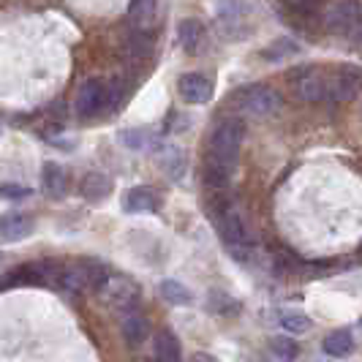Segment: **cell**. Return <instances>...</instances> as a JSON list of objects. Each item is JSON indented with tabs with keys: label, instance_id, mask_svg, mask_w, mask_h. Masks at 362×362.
<instances>
[{
	"label": "cell",
	"instance_id": "1",
	"mask_svg": "<svg viewBox=\"0 0 362 362\" xmlns=\"http://www.w3.org/2000/svg\"><path fill=\"white\" fill-rule=\"evenodd\" d=\"M243 136H245V128L237 117H223L218 120L216 131H213V139H210V156L213 161L223 163L235 172L237 161H240V145H243Z\"/></svg>",
	"mask_w": 362,
	"mask_h": 362
},
{
	"label": "cell",
	"instance_id": "2",
	"mask_svg": "<svg viewBox=\"0 0 362 362\" xmlns=\"http://www.w3.org/2000/svg\"><path fill=\"white\" fill-rule=\"evenodd\" d=\"M237 104L243 112H248L254 117H270L281 109L284 98H281V93L267 88V85H248L237 93Z\"/></svg>",
	"mask_w": 362,
	"mask_h": 362
},
{
	"label": "cell",
	"instance_id": "3",
	"mask_svg": "<svg viewBox=\"0 0 362 362\" xmlns=\"http://www.w3.org/2000/svg\"><path fill=\"white\" fill-rule=\"evenodd\" d=\"M101 297L109 308L128 313V310H136L139 303V286L131 281V278H117V275H109V281L101 289Z\"/></svg>",
	"mask_w": 362,
	"mask_h": 362
},
{
	"label": "cell",
	"instance_id": "4",
	"mask_svg": "<svg viewBox=\"0 0 362 362\" xmlns=\"http://www.w3.org/2000/svg\"><path fill=\"white\" fill-rule=\"evenodd\" d=\"M327 76V98L329 101H351L362 88V71L354 66H344L338 71L325 74Z\"/></svg>",
	"mask_w": 362,
	"mask_h": 362
},
{
	"label": "cell",
	"instance_id": "5",
	"mask_svg": "<svg viewBox=\"0 0 362 362\" xmlns=\"http://www.w3.org/2000/svg\"><path fill=\"white\" fill-rule=\"evenodd\" d=\"M325 25L332 33H351L357 25H362V0L332 3L325 14Z\"/></svg>",
	"mask_w": 362,
	"mask_h": 362
},
{
	"label": "cell",
	"instance_id": "6",
	"mask_svg": "<svg viewBox=\"0 0 362 362\" xmlns=\"http://www.w3.org/2000/svg\"><path fill=\"white\" fill-rule=\"evenodd\" d=\"M107 104V82L104 79H88L76 93V115L79 117H95Z\"/></svg>",
	"mask_w": 362,
	"mask_h": 362
},
{
	"label": "cell",
	"instance_id": "7",
	"mask_svg": "<svg viewBox=\"0 0 362 362\" xmlns=\"http://www.w3.org/2000/svg\"><path fill=\"white\" fill-rule=\"evenodd\" d=\"M216 221L218 232L226 240V245H251V235L232 207H216Z\"/></svg>",
	"mask_w": 362,
	"mask_h": 362
},
{
	"label": "cell",
	"instance_id": "8",
	"mask_svg": "<svg viewBox=\"0 0 362 362\" xmlns=\"http://www.w3.org/2000/svg\"><path fill=\"white\" fill-rule=\"evenodd\" d=\"M177 93L188 104H204L213 98V82L204 74H182L177 79Z\"/></svg>",
	"mask_w": 362,
	"mask_h": 362
},
{
	"label": "cell",
	"instance_id": "9",
	"mask_svg": "<svg viewBox=\"0 0 362 362\" xmlns=\"http://www.w3.org/2000/svg\"><path fill=\"white\" fill-rule=\"evenodd\" d=\"M294 90H297V98H303V101H308V104L325 101L327 98V76L319 71H303L300 74V79H297V85H294Z\"/></svg>",
	"mask_w": 362,
	"mask_h": 362
},
{
	"label": "cell",
	"instance_id": "10",
	"mask_svg": "<svg viewBox=\"0 0 362 362\" xmlns=\"http://www.w3.org/2000/svg\"><path fill=\"white\" fill-rule=\"evenodd\" d=\"M120 332H123V341H126L131 349L145 344V338L150 335V322L139 310H128L120 319Z\"/></svg>",
	"mask_w": 362,
	"mask_h": 362
},
{
	"label": "cell",
	"instance_id": "11",
	"mask_svg": "<svg viewBox=\"0 0 362 362\" xmlns=\"http://www.w3.org/2000/svg\"><path fill=\"white\" fill-rule=\"evenodd\" d=\"M33 232V218L25 213H8L0 218V240L3 243H19Z\"/></svg>",
	"mask_w": 362,
	"mask_h": 362
},
{
	"label": "cell",
	"instance_id": "12",
	"mask_svg": "<svg viewBox=\"0 0 362 362\" xmlns=\"http://www.w3.org/2000/svg\"><path fill=\"white\" fill-rule=\"evenodd\" d=\"M123 210L126 213H150V210H158V194L153 188L136 185V188H131L126 197H123Z\"/></svg>",
	"mask_w": 362,
	"mask_h": 362
},
{
	"label": "cell",
	"instance_id": "13",
	"mask_svg": "<svg viewBox=\"0 0 362 362\" xmlns=\"http://www.w3.org/2000/svg\"><path fill=\"white\" fill-rule=\"evenodd\" d=\"M112 194V177L104 172H88L82 177V197L90 202H101Z\"/></svg>",
	"mask_w": 362,
	"mask_h": 362
},
{
	"label": "cell",
	"instance_id": "14",
	"mask_svg": "<svg viewBox=\"0 0 362 362\" xmlns=\"http://www.w3.org/2000/svg\"><path fill=\"white\" fill-rule=\"evenodd\" d=\"M153 349H156V360L158 362H180V341L169 329L156 332Z\"/></svg>",
	"mask_w": 362,
	"mask_h": 362
},
{
	"label": "cell",
	"instance_id": "15",
	"mask_svg": "<svg viewBox=\"0 0 362 362\" xmlns=\"http://www.w3.org/2000/svg\"><path fill=\"white\" fill-rule=\"evenodd\" d=\"M44 191L49 194V197H63L66 194V188H69V177H66V169L63 166H57L54 161H47L44 163Z\"/></svg>",
	"mask_w": 362,
	"mask_h": 362
},
{
	"label": "cell",
	"instance_id": "16",
	"mask_svg": "<svg viewBox=\"0 0 362 362\" xmlns=\"http://www.w3.org/2000/svg\"><path fill=\"white\" fill-rule=\"evenodd\" d=\"M177 38H180V47L185 52H197L202 38H204V28L199 19H182L177 28Z\"/></svg>",
	"mask_w": 362,
	"mask_h": 362
},
{
	"label": "cell",
	"instance_id": "17",
	"mask_svg": "<svg viewBox=\"0 0 362 362\" xmlns=\"http://www.w3.org/2000/svg\"><path fill=\"white\" fill-rule=\"evenodd\" d=\"M325 351L329 357H349L354 351V338L349 329H335L325 338Z\"/></svg>",
	"mask_w": 362,
	"mask_h": 362
},
{
	"label": "cell",
	"instance_id": "18",
	"mask_svg": "<svg viewBox=\"0 0 362 362\" xmlns=\"http://www.w3.org/2000/svg\"><path fill=\"white\" fill-rule=\"evenodd\" d=\"M60 284H63L69 291H85L88 289V272H85V264H82V262L66 264L63 272H60Z\"/></svg>",
	"mask_w": 362,
	"mask_h": 362
},
{
	"label": "cell",
	"instance_id": "19",
	"mask_svg": "<svg viewBox=\"0 0 362 362\" xmlns=\"http://www.w3.org/2000/svg\"><path fill=\"white\" fill-rule=\"evenodd\" d=\"M229 180H232V169H229V166L213 161V158L204 161V182H207L210 188H226Z\"/></svg>",
	"mask_w": 362,
	"mask_h": 362
},
{
	"label": "cell",
	"instance_id": "20",
	"mask_svg": "<svg viewBox=\"0 0 362 362\" xmlns=\"http://www.w3.org/2000/svg\"><path fill=\"white\" fill-rule=\"evenodd\" d=\"M158 291H161L163 300H166V303H172V305H188V303H191V291L185 289L180 281L166 278V281H161Z\"/></svg>",
	"mask_w": 362,
	"mask_h": 362
},
{
	"label": "cell",
	"instance_id": "21",
	"mask_svg": "<svg viewBox=\"0 0 362 362\" xmlns=\"http://www.w3.org/2000/svg\"><path fill=\"white\" fill-rule=\"evenodd\" d=\"M131 17H134V22H136L139 30L153 28V25H156V0H134V6H131Z\"/></svg>",
	"mask_w": 362,
	"mask_h": 362
},
{
	"label": "cell",
	"instance_id": "22",
	"mask_svg": "<svg viewBox=\"0 0 362 362\" xmlns=\"http://www.w3.org/2000/svg\"><path fill=\"white\" fill-rule=\"evenodd\" d=\"M128 150H145L156 142V136L145 131V128H128V131H120V136H117Z\"/></svg>",
	"mask_w": 362,
	"mask_h": 362
},
{
	"label": "cell",
	"instance_id": "23",
	"mask_svg": "<svg viewBox=\"0 0 362 362\" xmlns=\"http://www.w3.org/2000/svg\"><path fill=\"white\" fill-rule=\"evenodd\" d=\"M82 264H85V272H88V289H104V284L109 281L107 267L101 262H93V259H82Z\"/></svg>",
	"mask_w": 362,
	"mask_h": 362
},
{
	"label": "cell",
	"instance_id": "24",
	"mask_svg": "<svg viewBox=\"0 0 362 362\" xmlns=\"http://www.w3.org/2000/svg\"><path fill=\"white\" fill-rule=\"evenodd\" d=\"M281 327H284L286 332H297V335H303V332H308L310 329V319L305 316V313L286 310V313H281Z\"/></svg>",
	"mask_w": 362,
	"mask_h": 362
},
{
	"label": "cell",
	"instance_id": "25",
	"mask_svg": "<svg viewBox=\"0 0 362 362\" xmlns=\"http://www.w3.org/2000/svg\"><path fill=\"white\" fill-rule=\"evenodd\" d=\"M161 166L177 180L182 172V166H185V161H182V150L180 147H163V156H161Z\"/></svg>",
	"mask_w": 362,
	"mask_h": 362
},
{
	"label": "cell",
	"instance_id": "26",
	"mask_svg": "<svg viewBox=\"0 0 362 362\" xmlns=\"http://www.w3.org/2000/svg\"><path fill=\"white\" fill-rule=\"evenodd\" d=\"M270 349H272V354L278 357V360H294L297 354H300V346L294 344L291 338H286V335H278V338H272L270 341Z\"/></svg>",
	"mask_w": 362,
	"mask_h": 362
},
{
	"label": "cell",
	"instance_id": "27",
	"mask_svg": "<svg viewBox=\"0 0 362 362\" xmlns=\"http://www.w3.org/2000/svg\"><path fill=\"white\" fill-rule=\"evenodd\" d=\"M123 85H126V82H123L120 76H117L112 85H107V104H104V107H112V109L123 107V101L128 98V93L123 90Z\"/></svg>",
	"mask_w": 362,
	"mask_h": 362
},
{
	"label": "cell",
	"instance_id": "28",
	"mask_svg": "<svg viewBox=\"0 0 362 362\" xmlns=\"http://www.w3.org/2000/svg\"><path fill=\"white\" fill-rule=\"evenodd\" d=\"M291 52H297V44H291V41H286V38H281V41H275L272 47L262 49V57H264V60H281L284 54H291Z\"/></svg>",
	"mask_w": 362,
	"mask_h": 362
},
{
	"label": "cell",
	"instance_id": "29",
	"mask_svg": "<svg viewBox=\"0 0 362 362\" xmlns=\"http://www.w3.org/2000/svg\"><path fill=\"white\" fill-rule=\"evenodd\" d=\"M28 197H30V188H25V185H14V182L0 185V199L19 202V199H28Z\"/></svg>",
	"mask_w": 362,
	"mask_h": 362
},
{
	"label": "cell",
	"instance_id": "30",
	"mask_svg": "<svg viewBox=\"0 0 362 362\" xmlns=\"http://www.w3.org/2000/svg\"><path fill=\"white\" fill-rule=\"evenodd\" d=\"M286 6H289L291 11H297V14H316V8H319V0H286Z\"/></svg>",
	"mask_w": 362,
	"mask_h": 362
},
{
	"label": "cell",
	"instance_id": "31",
	"mask_svg": "<svg viewBox=\"0 0 362 362\" xmlns=\"http://www.w3.org/2000/svg\"><path fill=\"white\" fill-rule=\"evenodd\" d=\"M188 362H218L216 357H210V354H204V351H197V354H191V360Z\"/></svg>",
	"mask_w": 362,
	"mask_h": 362
},
{
	"label": "cell",
	"instance_id": "32",
	"mask_svg": "<svg viewBox=\"0 0 362 362\" xmlns=\"http://www.w3.org/2000/svg\"><path fill=\"white\" fill-rule=\"evenodd\" d=\"M351 36L357 38V41H362V25H357V28H354V30H351Z\"/></svg>",
	"mask_w": 362,
	"mask_h": 362
},
{
	"label": "cell",
	"instance_id": "33",
	"mask_svg": "<svg viewBox=\"0 0 362 362\" xmlns=\"http://www.w3.org/2000/svg\"><path fill=\"white\" fill-rule=\"evenodd\" d=\"M147 362H158V360H147Z\"/></svg>",
	"mask_w": 362,
	"mask_h": 362
},
{
	"label": "cell",
	"instance_id": "34",
	"mask_svg": "<svg viewBox=\"0 0 362 362\" xmlns=\"http://www.w3.org/2000/svg\"><path fill=\"white\" fill-rule=\"evenodd\" d=\"M360 325H362V319H360Z\"/></svg>",
	"mask_w": 362,
	"mask_h": 362
}]
</instances>
